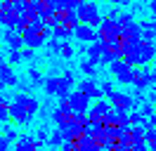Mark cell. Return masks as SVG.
Here are the masks:
<instances>
[{
	"mask_svg": "<svg viewBox=\"0 0 156 151\" xmlns=\"http://www.w3.org/2000/svg\"><path fill=\"white\" fill-rule=\"evenodd\" d=\"M83 0H59V12H66V9H78Z\"/></svg>",
	"mask_w": 156,
	"mask_h": 151,
	"instance_id": "26",
	"label": "cell"
},
{
	"mask_svg": "<svg viewBox=\"0 0 156 151\" xmlns=\"http://www.w3.org/2000/svg\"><path fill=\"white\" fill-rule=\"evenodd\" d=\"M59 54H62V59H71V57H73V47L64 40V43H62V52H59Z\"/></svg>",
	"mask_w": 156,
	"mask_h": 151,
	"instance_id": "31",
	"label": "cell"
},
{
	"mask_svg": "<svg viewBox=\"0 0 156 151\" xmlns=\"http://www.w3.org/2000/svg\"><path fill=\"white\" fill-rule=\"evenodd\" d=\"M2 2H14V0H2Z\"/></svg>",
	"mask_w": 156,
	"mask_h": 151,
	"instance_id": "39",
	"label": "cell"
},
{
	"mask_svg": "<svg viewBox=\"0 0 156 151\" xmlns=\"http://www.w3.org/2000/svg\"><path fill=\"white\" fill-rule=\"evenodd\" d=\"M73 116H76V109L71 106V102H69V99H62V102H59V106L50 113V118H52V123H55L57 128L69 125V123L73 121Z\"/></svg>",
	"mask_w": 156,
	"mask_h": 151,
	"instance_id": "4",
	"label": "cell"
},
{
	"mask_svg": "<svg viewBox=\"0 0 156 151\" xmlns=\"http://www.w3.org/2000/svg\"><path fill=\"white\" fill-rule=\"evenodd\" d=\"M71 85H73V71H64L62 76H48L45 80V92L50 97H59V99H69L71 94Z\"/></svg>",
	"mask_w": 156,
	"mask_h": 151,
	"instance_id": "2",
	"label": "cell"
},
{
	"mask_svg": "<svg viewBox=\"0 0 156 151\" xmlns=\"http://www.w3.org/2000/svg\"><path fill=\"white\" fill-rule=\"evenodd\" d=\"M114 106H111V102H104V99H95V104L90 106V111H88V118L90 123H99V121H104L107 118V113L111 111Z\"/></svg>",
	"mask_w": 156,
	"mask_h": 151,
	"instance_id": "7",
	"label": "cell"
},
{
	"mask_svg": "<svg viewBox=\"0 0 156 151\" xmlns=\"http://www.w3.org/2000/svg\"><path fill=\"white\" fill-rule=\"evenodd\" d=\"M102 90H104V94H114L116 92V90H114V83H111V80H104V83H102Z\"/></svg>",
	"mask_w": 156,
	"mask_h": 151,
	"instance_id": "32",
	"label": "cell"
},
{
	"mask_svg": "<svg viewBox=\"0 0 156 151\" xmlns=\"http://www.w3.org/2000/svg\"><path fill=\"white\" fill-rule=\"evenodd\" d=\"M149 128H156V113H151V116H149Z\"/></svg>",
	"mask_w": 156,
	"mask_h": 151,
	"instance_id": "36",
	"label": "cell"
},
{
	"mask_svg": "<svg viewBox=\"0 0 156 151\" xmlns=\"http://www.w3.org/2000/svg\"><path fill=\"white\" fill-rule=\"evenodd\" d=\"M140 111L144 113V118H149L151 113H156V111H154V106H151V104H142V109H140Z\"/></svg>",
	"mask_w": 156,
	"mask_h": 151,
	"instance_id": "34",
	"label": "cell"
},
{
	"mask_svg": "<svg viewBox=\"0 0 156 151\" xmlns=\"http://www.w3.org/2000/svg\"><path fill=\"white\" fill-rule=\"evenodd\" d=\"M109 71H111V76H116L118 83H133V78H135V68H133V64H128L126 59H116V61H111L109 64Z\"/></svg>",
	"mask_w": 156,
	"mask_h": 151,
	"instance_id": "5",
	"label": "cell"
},
{
	"mask_svg": "<svg viewBox=\"0 0 156 151\" xmlns=\"http://www.w3.org/2000/svg\"><path fill=\"white\" fill-rule=\"evenodd\" d=\"M29 26H31V17H29V14H21V17L17 19V31H19V33H24Z\"/></svg>",
	"mask_w": 156,
	"mask_h": 151,
	"instance_id": "27",
	"label": "cell"
},
{
	"mask_svg": "<svg viewBox=\"0 0 156 151\" xmlns=\"http://www.w3.org/2000/svg\"><path fill=\"white\" fill-rule=\"evenodd\" d=\"M19 17L21 14L14 9L12 2H2V5H0V21H2L5 28H17V19Z\"/></svg>",
	"mask_w": 156,
	"mask_h": 151,
	"instance_id": "8",
	"label": "cell"
},
{
	"mask_svg": "<svg viewBox=\"0 0 156 151\" xmlns=\"http://www.w3.org/2000/svg\"><path fill=\"white\" fill-rule=\"evenodd\" d=\"M78 90H83L85 94H90L92 99H102V97H104V90H102V85H97L95 80H92V78H85V80H80Z\"/></svg>",
	"mask_w": 156,
	"mask_h": 151,
	"instance_id": "17",
	"label": "cell"
},
{
	"mask_svg": "<svg viewBox=\"0 0 156 151\" xmlns=\"http://www.w3.org/2000/svg\"><path fill=\"white\" fill-rule=\"evenodd\" d=\"M85 54H88L90 61H95V64H102V57H104V43H102V38L95 40V43H88V50H85Z\"/></svg>",
	"mask_w": 156,
	"mask_h": 151,
	"instance_id": "18",
	"label": "cell"
},
{
	"mask_svg": "<svg viewBox=\"0 0 156 151\" xmlns=\"http://www.w3.org/2000/svg\"><path fill=\"white\" fill-rule=\"evenodd\" d=\"M7 61H12V64H21V61H24V52H21V50H10Z\"/></svg>",
	"mask_w": 156,
	"mask_h": 151,
	"instance_id": "28",
	"label": "cell"
},
{
	"mask_svg": "<svg viewBox=\"0 0 156 151\" xmlns=\"http://www.w3.org/2000/svg\"><path fill=\"white\" fill-rule=\"evenodd\" d=\"M156 83V71H144V68H135V78H133V85L137 90H144L147 85Z\"/></svg>",
	"mask_w": 156,
	"mask_h": 151,
	"instance_id": "12",
	"label": "cell"
},
{
	"mask_svg": "<svg viewBox=\"0 0 156 151\" xmlns=\"http://www.w3.org/2000/svg\"><path fill=\"white\" fill-rule=\"evenodd\" d=\"M12 118V104L7 99V94H2V99H0V121L7 123Z\"/></svg>",
	"mask_w": 156,
	"mask_h": 151,
	"instance_id": "21",
	"label": "cell"
},
{
	"mask_svg": "<svg viewBox=\"0 0 156 151\" xmlns=\"http://www.w3.org/2000/svg\"><path fill=\"white\" fill-rule=\"evenodd\" d=\"M21 36H24V45H26V47H33V50H38V47L48 45V38L43 36V33H38V31H31V28H26Z\"/></svg>",
	"mask_w": 156,
	"mask_h": 151,
	"instance_id": "16",
	"label": "cell"
},
{
	"mask_svg": "<svg viewBox=\"0 0 156 151\" xmlns=\"http://www.w3.org/2000/svg\"><path fill=\"white\" fill-rule=\"evenodd\" d=\"M38 142L40 144H45V142H50V130H48V125H40V130H38Z\"/></svg>",
	"mask_w": 156,
	"mask_h": 151,
	"instance_id": "30",
	"label": "cell"
},
{
	"mask_svg": "<svg viewBox=\"0 0 156 151\" xmlns=\"http://www.w3.org/2000/svg\"><path fill=\"white\" fill-rule=\"evenodd\" d=\"M99 38H121V21L114 17H104L99 24Z\"/></svg>",
	"mask_w": 156,
	"mask_h": 151,
	"instance_id": "9",
	"label": "cell"
},
{
	"mask_svg": "<svg viewBox=\"0 0 156 151\" xmlns=\"http://www.w3.org/2000/svg\"><path fill=\"white\" fill-rule=\"evenodd\" d=\"M149 9H151V12L156 14V0H151V2H149Z\"/></svg>",
	"mask_w": 156,
	"mask_h": 151,
	"instance_id": "37",
	"label": "cell"
},
{
	"mask_svg": "<svg viewBox=\"0 0 156 151\" xmlns=\"http://www.w3.org/2000/svg\"><path fill=\"white\" fill-rule=\"evenodd\" d=\"M0 83H2V87L19 85V78H17L14 68H12V61H2V66H0Z\"/></svg>",
	"mask_w": 156,
	"mask_h": 151,
	"instance_id": "11",
	"label": "cell"
},
{
	"mask_svg": "<svg viewBox=\"0 0 156 151\" xmlns=\"http://www.w3.org/2000/svg\"><path fill=\"white\" fill-rule=\"evenodd\" d=\"M2 40L7 43L10 50H21V47H26L24 45V36H21L17 28H5V31H2Z\"/></svg>",
	"mask_w": 156,
	"mask_h": 151,
	"instance_id": "14",
	"label": "cell"
},
{
	"mask_svg": "<svg viewBox=\"0 0 156 151\" xmlns=\"http://www.w3.org/2000/svg\"><path fill=\"white\" fill-rule=\"evenodd\" d=\"M78 14H80V21H83V24H90V26H95V28L104 21L97 2H92V0H83V2L78 5Z\"/></svg>",
	"mask_w": 156,
	"mask_h": 151,
	"instance_id": "3",
	"label": "cell"
},
{
	"mask_svg": "<svg viewBox=\"0 0 156 151\" xmlns=\"http://www.w3.org/2000/svg\"><path fill=\"white\" fill-rule=\"evenodd\" d=\"M147 142V125H130V144H142Z\"/></svg>",
	"mask_w": 156,
	"mask_h": 151,
	"instance_id": "20",
	"label": "cell"
},
{
	"mask_svg": "<svg viewBox=\"0 0 156 151\" xmlns=\"http://www.w3.org/2000/svg\"><path fill=\"white\" fill-rule=\"evenodd\" d=\"M24 59H29V61H36V50H33V47H26V50H24Z\"/></svg>",
	"mask_w": 156,
	"mask_h": 151,
	"instance_id": "33",
	"label": "cell"
},
{
	"mask_svg": "<svg viewBox=\"0 0 156 151\" xmlns=\"http://www.w3.org/2000/svg\"><path fill=\"white\" fill-rule=\"evenodd\" d=\"M64 142H66V139H64V132H62V128H57V130L50 135V142H48V144L52 146V149H57V146H64Z\"/></svg>",
	"mask_w": 156,
	"mask_h": 151,
	"instance_id": "24",
	"label": "cell"
},
{
	"mask_svg": "<svg viewBox=\"0 0 156 151\" xmlns=\"http://www.w3.org/2000/svg\"><path fill=\"white\" fill-rule=\"evenodd\" d=\"M45 80H48V76H43V71L33 68V66L29 68V83L33 85V87H36V85H45Z\"/></svg>",
	"mask_w": 156,
	"mask_h": 151,
	"instance_id": "23",
	"label": "cell"
},
{
	"mask_svg": "<svg viewBox=\"0 0 156 151\" xmlns=\"http://www.w3.org/2000/svg\"><path fill=\"white\" fill-rule=\"evenodd\" d=\"M109 102L114 109H121V111H133L135 109V97H130L126 92H114L109 94Z\"/></svg>",
	"mask_w": 156,
	"mask_h": 151,
	"instance_id": "10",
	"label": "cell"
},
{
	"mask_svg": "<svg viewBox=\"0 0 156 151\" xmlns=\"http://www.w3.org/2000/svg\"><path fill=\"white\" fill-rule=\"evenodd\" d=\"M43 144L38 142V137L33 139L31 135H24V137H19V139L14 142V151H36V149H40Z\"/></svg>",
	"mask_w": 156,
	"mask_h": 151,
	"instance_id": "19",
	"label": "cell"
},
{
	"mask_svg": "<svg viewBox=\"0 0 156 151\" xmlns=\"http://www.w3.org/2000/svg\"><path fill=\"white\" fill-rule=\"evenodd\" d=\"M48 47H50L52 54H59V52H62V43H59V38L52 36V40H48Z\"/></svg>",
	"mask_w": 156,
	"mask_h": 151,
	"instance_id": "29",
	"label": "cell"
},
{
	"mask_svg": "<svg viewBox=\"0 0 156 151\" xmlns=\"http://www.w3.org/2000/svg\"><path fill=\"white\" fill-rule=\"evenodd\" d=\"M109 2H116V5H121V2H126V0H109Z\"/></svg>",
	"mask_w": 156,
	"mask_h": 151,
	"instance_id": "38",
	"label": "cell"
},
{
	"mask_svg": "<svg viewBox=\"0 0 156 151\" xmlns=\"http://www.w3.org/2000/svg\"><path fill=\"white\" fill-rule=\"evenodd\" d=\"M90 94H85L83 90H78V92H71L69 94V102H71V106L76 109V111H90Z\"/></svg>",
	"mask_w": 156,
	"mask_h": 151,
	"instance_id": "15",
	"label": "cell"
},
{
	"mask_svg": "<svg viewBox=\"0 0 156 151\" xmlns=\"http://www.w3.org/2000/svg\"><path fill=\"white\" fill-rule=\"evenodd\" d=\"M80 71L92 78V76H97V64H95V61H90V59H85V61L80 64Z\"/></svg>",
	"mask_w": 156,
	"mask_h": 151,
	"instance_id": "25",
	"label": "cell"
},
{
	"mask_svg": "<svg viewBox=\"0 0 156 151\" xmlns=\"http://www.w3.org/2000/svg\"><path fill=\"white\" fill-rule=\"evenodd\" d=\"M38 111H40V102L36 97H31L29 92L14 94V102H12V118H14V123L29 125Z\"/></svg>",
	"mask_w": 156,
	"mask_h": 151,
	"instance_id": "1",
	"label": "cell"
},
{
	"mask_svg": "<svg viewBox=\"0 0 156 151\" xmlns=\"http://www.w3.org/2000/svg\"><path fill=\"white\" fill-rule=\"evenodd\" d=\"M59 151H62V149H59Z\"/></svg>",
	"mask_w": 156,
	"mask_h": 151,
	"instance_id": "40",
	"label": "cell"
},
{
	"mask_svg": "<svg viewBox=\"0 0 156 151\" xmlns=\"http://www.w3.org/2000/svg\"><path fill=\"white\" fill-rule=\"evenodd\" d=\"M142 31H154L156 33V21H142Z\"/></svg>",
	"mask_w": 156,
	"mask_h": 151,
	"instance_id": "35",
	"label": "cell"
},
{
	"mask_svg": "<svg viewBox=\"0 0 156 151\" xmlns=\"http://www.w3.org/2000/svg\"><path fill=\"white\" fill-rule=\"evenodd\" d=\"M73 38H78L80 43H95L99 40V31H95V26H90V24H80L73 31Z\"/></svg>",
	"mask_w": 156,
	"mask_h": 151,
	"instance_id": "13",
	"label": "cell"
},
{
	"mask_svg": "<svg viewBox=\"0 0 156 151\" xmlns=\"http://www.w3.org/2000/svg\"><path fill=\"white\" fill-rule=\"evenodd\" d=\"M135 57H137V64H149V61L156 57V45H154V40H147V38L137 40V45H135Z\"/></svg>",
	"mask_w": 156,
	"mask_h": 151,
	"instance_id": "6",
	"label": "cell"
},
{
	"mask_svg": "<svg viewBox=\"0 0 156 151\" xmlns=\"http://www.w3.org/2000/svg\"><path fill=\"white\" fill-rule=\"evenodd\" d=\"M71 36H73V28L69 26V24L59 21L57 26H55V38H59V40H69Z\"/></svg>",
	"mask_w": 156,
	"mask_h": 151,
	"instance_id": "22",
	"label": "cell"
}]
</instances>
